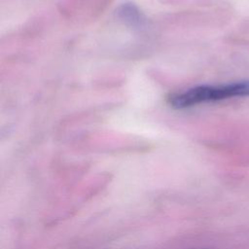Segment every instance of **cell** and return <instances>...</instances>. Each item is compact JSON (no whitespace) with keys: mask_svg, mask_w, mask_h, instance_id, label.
<instances>
[{"mask_svg":"<svg viewBox=\"0 0 249 249\" xmlns=\"http://www.w3.org/2000/svg\"><path fill=\"white\" fill-rule=\"evenodd\" d=\"M236 96H249V81H240L223 86H198L170 97L172 107L182 109L196 104L228 99Z\"/></svg>","mask_w":249,"mask_h":249,"instance_id":"obj_1","label":"cell"}]
</instances>
